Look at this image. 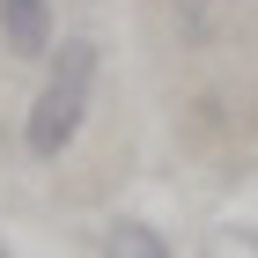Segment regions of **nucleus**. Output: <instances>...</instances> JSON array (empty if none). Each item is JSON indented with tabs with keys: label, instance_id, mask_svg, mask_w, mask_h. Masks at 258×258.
<instances>
[{
	"label": "nucleus",
	"instance_id": "nucleus-1",
	"mask_svg": "<svg viewBox=\"0 0 258 258\" xmlns=\"http://www.w3.org/2000/svg\"><path fill=\"white\" fill-rule=\"evenodd\" d=\"M96 74H103V44L96 37H59L52 59H44V81L30 96V118H22V148L30 162H59L67 148L81 140L89 125V96H96Z\"/></svg>",
	"mask_w": 258,
	"mask_h": 258
},
{
	"label": "nucleus",
	"instance_id": "nucleus-2",
	"mask_svg": "<svg viewBox=\"0 0 258 258\" xmlns=\"http://www.w3.org/2000/svg\"><path fill=\"white\" fill-rule=\"evenodd\" d=\"M52 44H59V15H52V0H0V52H8V59L44 67V59H52Z\"/></svg>",
	"mask_w": 258,
	"mask_h": 258
},
{
	"label": "nucleus",
	"instance_id": "nucleus-3",
	"mask_svg": "<svg viewBox=\"0 0 258 258\" xmlns=\"http://www.w3.org/2000/svg\"><path fill=\"white\" fill-rule=\"evenodd\" d=\"M103 258H177V243L162 236L155 221L118 214V221H103Z\"/></svg>",
	"mask_w": 258,
	"mask_h": 258
},
{
	"label": "nucleus",
	"instance_id": "nucleus-4",
	"mask_svg": "<svg viewBox=\"0 0 258 258\" xmlns=\"http://www.w3.org/2000/svg\"><path fill=\"white\" fill-rule=\"evenodd\" d=\"M177 8H184V30H192V37H214L221 8H236V0H177Z\"/></svg>",
	"mask_w": 258,
	"mask_h": 258
},
{
	"label": "nucleus",
	"instance_id": "nucleus-5",
	"mask_svg": "<svg viewBox=\"0 0 258 258\" xmlns=\"http://www.w3.org/2000/svg\"><path fill=\"white\" fill-rule=\"evenodd\" d=\"M243 243H251V258H258V221H251V229H243Z\"/></svg>",
	"mask_w": 258,
	"mask_h": 258
},
{
	"label": "nucleus",
	"instance_id": "nucleus-6",
	"mask_svg": "<svg viewBox=\"0 0 258 258\" xmlns=\"http://www.w3.org/2000/svg\"><path fill=\"white\" fill-rule=\"evenodd\" d=\"M0 258H15V251H8V236H0Z\"/></svg>",
	"mask_w": 258,
	"mask_h": 258
}]
</instances>
